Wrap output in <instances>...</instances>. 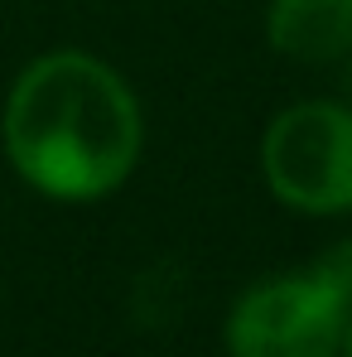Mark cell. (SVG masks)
I'll use <instances>...</instances> for the list:
<instances>
[{"label":"cell","instance_id":"obj_7","mask_svg":"<svg viewBox=\"0 0 352 357\" xmlns=\"http://www.w3.org/2000/svg\"><path fill=\"white\" fill-rule=\"evenodd\" d=\"M348 107H352V59H348Z\"/></svg>","mask_w":352,"mask_h":357},{"label":"cell","instance_id":"obj_2","mask_svg":"<svg viewBox=\"0 0 352 357\" xmlns=\"http://www.w3.org/2000/svg\"><path fill=\"white\" fill-rule=\"evenodd\" d=\"M261 178L270 198L304 218L352 213V107L309 97L266 121Z\"/></svg>","mask_w":352,"mask_h":357},{"label":"cell","instance_id":"obj_1","mask_svg":"<svg viewBox=\"0 0 352 357\" xmlns=\"http://www.w3.org/2000/svg\"><path fill=\"white\" fill-rule=\"evenodd\" d=\"M0 150L39 198L102 203L140 165L145 112L107 59L49 49L24 63L5 92Z\"/></svg>","mask_w":352,"mask_h":357},{"label":"cell","instance_id":"obj_5","mask_svg":"<svg viewBox=\"0 0 352 357\" xmlns=\"http://www.w3.org/2000/svg\"><path fill=\"white\" fill-rule=\"evenodd\" d=\"M314 275H319L323 285H333V290L352 304V237L338 241V246H328V251L314 261Z\"/></svg>","mask_w":352,"mask_h":357},{"label":"cell","instance_id":"obj_4","mask_svg":"<svg viewBox=\"0 0 352 357\" xmlns=\"http://www.w3.org/2000/svg\"><path fill=\"white\" fill-rule=\"evenodd\" d=\"M266 44L309 68L352 59V0H270Z\"/></svg>","mask_w":352,"mask_h":357},{"label":"cell","instance_id":"obj_6","mask_svg":"<svg viewBox=\"0 0 352 357\" xmlns=\"http://www.w3.org/2000/svg\"><path fill=\"white\" fill-rule=\"evenodd\" d=\"M338 357H352V314H348V324H343V343H338Z\"/></svg>","mask_w":352,"mask_h":357},{"label":"cell","instance_id":"obj_3","mask_svg":"<svg viewBox=\"0 0 352 357\" xmlns=\"http://www.w3.org/2000/svg\"><path fill=\"white\" fill-rule=\"evenodd\" d=\"M352 304L314 266L251 280L227 309V357H338Z\"/></svg>","mask_w":352,"mask_h":357}]
</instances>
